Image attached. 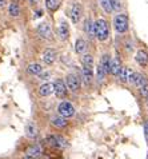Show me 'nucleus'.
<instances>
[{"label": "nucleus", "mask_w": 148, "mask_h": 159, "mask_svg": "<svg viewBox=\"0 0 148 159\" xmlns=\"http://www.w3.org/2000/svg\"><path fill=\"white\" fill-rule=\"evenodd\" d=\"M92 78H94L92 68L87 67V66H83V80H84L85 84H89L91 80H92Z\"/></svg>", "instance_id": "nucleus-14"}, {"label": "nucleus", "mask_w": 148, "mask_h": 159, "mask_svg": "<svg viewBox=\"0 0 148 159\" xmlns=\"http://www.w3.org/2000/svg\"><path fill=\"white\" fill-rule=\"evenodd\" d=\"M121 68V64H120V60L119 59H114L111 60V67H110V72L112 75H115V76H117V74H119Z\"/></svg>", "instance_id": "nucleus-18"}, {"label": "nucleus", "mask_w": 148, "mask_h": 159, "mask_svg": "<svg viewBox=\"0 0 148 159\" xmlns=\"http://www.w3.org/2000/svg\"><path fill=\"white\" fill-rule=\"evenodd\" d=\"M144 132H146V136L148 138V120H147V123L144 125Z\"/></svg>", "instance_id": "nucleus-33"}, {"label": "nucleus", "mask_w": 148, "mask_h": 159, "mask_svg": "<svg viewBox=\"0 0 148 159\" xmlns=\"http://www.w3.org/2000/svg\"><path fill=\"white\" fill-rule=\"evenodd\" d=\"M100 66L103 67V70H104V72H106V74L110 72V67H111V58H110V55H103L102 56Z\"/></svg>", "instance_id": "nucleus-19"}, {"label": "nucleus", "mask_w": 148, "mask_h": 159, "mask_svg": "<svg viewBox=\"0 0 148 159\" xmlns=\"http://www.w3.org/2000/svg\"><path fill=\"white\" fill-rule=\"evenodd\" d=\"M48 142L50 144H52L54 147H59V148H64L67 146V142L63 136H59V135H55V136H50L48 138Z\"/></svg>", "instance_id": "nucleus-9"}, {"label": "nucleus", "mask_w": 148, "mask_h": 159, "mask_svg": "<svg viewBox=\"0 0 148 159\" xmlns=\"http://www.w3.org/2000/svg\"><path fill=\"white\" fill-rule=\"evenodd\" d=\"M27 155L33 157V158H39L41 155V148L39 146H31L27 148Z\"/></svg>", "instance_id": "nucleus-20"}, {"label": "nucleus", "mask_w": 148, "mask_h": 159, "mask_svg": "<svg viewBox=\"0 0 148 159\" xmlns=\"http://www.w3.org/2000/svg\"><path fill=\"white\" fill-rule=\"evenodd\" d=\"M83 15V7L80 6L79 3H75L72 6V10H71V20L72 23H77L80 20V17Z\"/></svg>", "instance_id": "nucleus-8"}, {"label": "nucleus", "mask_w": 148, "mask_h": 159, "mask_svg": "<svg viewBox=\"0 0 148 159\" xmlns=\"http://www.w3.org/2000/svg\"><path fill=\"white\" fill-rule=\"evenodd\" d=\"M25 134H27L28 138H36L37 136V129L35 127V125L29 123V125H27V127H25Z\"/></svg>", "instance_id": "nucleus-23"}, {"label": "nucleus", "mask_w": 148, "mask_h": 159, "mask_svg": "<svg viewBox=\"0 0 148 159\" xmlns=\"http://www.w3.org/2000/svg\"><path fill=\"white\" fill-rule=\"evenodd\" d=\"M56 60V51L55 50H51V48H48V50L44 51V54H43V61H44L46 64H52L54 61Z\"/></svg>", "instance_id": "nucleus-10"}, {"label": "nucleus", "mask_w": 148, "mask_h": 159, "mask_svg": "<svg viewBox=\"0 0 148 159\" xmlns=\"http://www.w3.org/2000/svg\"><path fill=\"white\" fill-rule=\"evenodd\" d=\"M111 6H112V10L114 11H120L121 10V6L119 4L117 0H111Z\"/></svg>", "instance_id": "nucleus-30"}, {"label": "nucleus", "mask_w": 148, "mask_h": 159, "mask_svg": "<svg viewBox=\"0 0 148 159\" xmlns=\"http://www.w3.org/2000/svg\"><path fill=\"white\" fill-rule=\"evenodd\" d=\"M100 2V6L103 7V10L107 12V14H112L114 10H112V6H111V0H99Z\"/></svg>", "instance_id": "nucleus-25"}, {"label": "nucleus", "mask_w": 148, "mask_h": 159, "mask_svg": "<svg viewBox=\"0 0 148 159\" xmlns=\"http://www.w3.org/2000/svg\"><path fill=\"white\" fill-rule=\"evenodd\" d=\"M43 15V11H37L36 12V16H35V17H39V16H41Z\"/></svg>", "instance_id": "nucleus-34"}, {"label": "nucleus", "mask_w": 148, "mask_h": 159, "mask_svg": "<svg viewBox=\"0 0 148 159\" xmlns=\"http://www.w3.org/2000/svg\"><path fill=\"white\" fill-rule=\"evenodd\" d=\"M135 59H136L137 64H140V66H147L148 64V54H147L146 51H143V50L137 51V54H136V56H135Z\"/></svg>", "instance_id": "nucleus-13"}, {"label": "nucleus", "mask_w": 148, "mask_h": 159, "mask_svg": "<svg viewBox=\"0 0 148 159\" xmlns=\"http://www.w3.org/2000/svg\"><path fill=\"white\" fill-rule=\"evenodd\" d=\"M41 71H43V67L39 63H32L28 66V72L32 75H39Z\"/></svg>", "instance_id": "nucleus-24"}, {"label": "nucleus", "mask_w": 148, "mask_h": 159, "mask_svg": "<svg viewBox=\"0 0 148 159\" xmlns=\"http://www.w3.org/2000/svg\"><path fill=\"white\" fill-rule=\"evenodd\" d=\"M39 78L43 79V80H47V79H50V72H40L39 74Z\"/></svg>", "instance_id": "nucleus-31"}, {"label": "nucleus", "mask_w": 148, "mask_h": 159, "mask_svg": "<svg viewBox=\"0 0 148 159\" xmlns=\"http://www.w3.org/2000/svg\"><path fill=\"white\" fill-rule=\"evenodd\" d=\"M140 94L143 98H148V83H146L144 86L140 87Z\"/></svg>", "instance_id": "nucleus-29"}, {"label": "nucleus", "mask_w": 148, "mask_h": 159, "mask_svg": "<svg viewBox=\"0 0 148 159\" xmlns=\"http://www.w3.org/2000/svg\"><path fill=\"white\" fill-rule=\"evenodd\" d=\"M94 27H95V36H96L100 42L107 40L108 35H110V30H108L107 21L104 19H99V20L95 21Z\"/></svg>", "instance_id": "nucleus-1"}, {"label": "nucleus", "mask_w": 148, "mask_h": 159, "mask_svg": "<svg viewBox=\"0 0 148 159\" xmlns=\"http://www.w3.org/2000/svg\"><path fill=\"white\" fill-rule=\"evenodd\" d=\"M84 31H85L87 36H88L89 39H94V36H95V27H94V23L89 19L85 20V23H84Z\"/></svg>", "instance_id": "nucleus-15"}, {"label": "nucleus", "mask_w": 148, "mask_h": 159, "mask_svg": "<svg viewBox=\"0 0 148 159\" xmlns=\"http://www.w3.org/2000/svg\"><path fill=\"white\" fill-rule=\"evenodd\" d=\"M146 99H147V104H148V98H146Z\"/></svg>", "instance_id": "nucleus-37"}, {"label": "nucleus", "mask_w": 148, "mask_h": 159, "mask_svg": "<svg viewBox=\"0 0 148 159\" xmlns=\"http://www.w3.org/2000/svg\"><path fill=\"white\" fill-rule=\"evenodd\" d=\"M58 112L59 115H62L64 118H71L75 115V108L69 102H62L58 107Z\"/></svg>", "instance_id": "nucleus-3"}, {"label": "nucleus", "mask_w": 148, "mask_h": 159, "mask_svg": "<svg viewBox=\"0 0 148 159\" xmlns=\"http://www.w3.org/2000/svg\"><path fill=\"white\" fill-rule=\"evenodd\" d=\"M37 34L44 39H52V30L50 27V24L41 23L37 25Z\"/></svg>", "instance_id": "nucleus-7"}, {"label": "nucleus", "mask_w": 148, "mask_h": 159, "mask_svg": "<svg viewBox=\"0 0 148 159\" xmlns=\"http://www.w3.org/2000/svg\"><path fill=\"white\" fill-rule=\"evenodd\" d=\"M87 50V43L85 40H83V39H77L76 43H75V51L77 54H83Z\"/></svg>", "instance_id": "nucleus-22"}, {"label": "nucleus", "mask_w": 148, "mask_h": 159, "mask_svg": "<svg viewBox=\"0 0 148 159\" xmlns=\"http://www.w3.org/2000/svg\"><path fill=\"white\" fill-rule=\"evenodd\" d=\"M8 11H10V15L14 16V17L19 16V14H20V8H19V6H17L16 3H11L10 7H8Z\"/></svg>", "instance_id": "nucleus-26"}, {"label": "nucleus", "mask_w": 148, "mask_h": 159, "mask_svg": "<svg viewBox=\"0 0 148 159\" xmlns=\"http://www.w3.org/2000/svg\"><path fill=\"white\" fill-rule=\"evenodd\" d=\"M39 2H40V0H31V3H32V4H37Z\"/></svg>", "instance_id": "nucleus-36"}, {"label": "nucleus", "mask_w": 148, "mask_h": 159, "mask_svg": "<svg viewBox=\"0 0 148 159\" xmlns=\"http://www.w3.org/2000/svg\"><path fill=\"white\" fill-rule=\"evenodd\" d=\"M58 32H59V36H60L62 40H67V39H68V36H69V30H68V24L66 23V21L60 23Z\"/></svg>", "instance_id": "nucleus-11"}, {"label": "nucleus", "mask_w": 148, "mask_h": 159, "mask_svg": "<svg viewBox=\"0 0 148 159\" xmlns=\"http://www.w3.org/2000/svg\"><path fill=\"white\" fill-rule=\"evenodd\" d=\"M67 87L71 91L76 92L80 88V79L77 78L76 75H72V74L68 75V76H67Z\"/></svg>", "instance_id": "nucleus-6"}, {"label": "nucleus", "mask_w": 148, "mask_h": 159, "mask_svg": "<svg viewBox=\"0 0 148 159\" xmlns=\"http://www.w3.org/2000/svg\"><path fill=\"white\" fill-rule=\"evenodd\" d=\"M129 74H131V71H129V68L128 67H121L120 68V71L119 74H117V76H119V80L120 82H128V78H129Z\"/></svg>", "instance_id": "nucleus-17"}, {"label": "nucleus", "mask_w": 148, "mask_h": 159, "mask_svg": "<svg viewBox=\"0 0 148 159\" xmlns=\"http://www.w3.org/2000/svg\"><path fill=\"white\" fill-rule=\"evenodd\" d=\"M83 66H87V67H91V68L94 67V58H92V55L87 54V55L83 56Z\"/></svg>", "instance_id": "nucleus-27"}, {"label": "nucleus", "mask_w": 148, "mask_h": 159, "mask_svg": "<svg viewBox=\"0 0 148 159\" xmlns=\"http://www.w3.org/2000/svg\"><path fill=\"white\" fill-rule=\"evenodd\" d=\"M6 4H7V0H0V10L6 7Z\"/></svg>", "instance_id": "nucleus-32"}, {"label": "nucleus", "mask_w": 148, "mask_h": 159, "mask_svg": "<svg viewBox=\"0 0 148 159\" xmlns=\"http://www.w3.org/2000/svg\"><path fill=\"white\" fill-rule=\"evenodd\" d=\"M54 92V84L52 83H44L43 86H40L39 88V94L41 96H48Z\"/></svg>", "instance_id": "nucleus-12"}, {"label": "nucleus", "mask_w": 148, "mask_h": 159, "mask_svg": "<svg viewBox=\"0 0 148 159\" xmlns=\"http://www.w3.org/2000/svg\"><path fill=\"white\" fill-rule=\"evenodd\" d=\"M60 4H62V0H46V7L52 12L58 10Z\"/></svg>", "instance_id": "nucleus-21"}, {"label": "nucleus", "mask_w": 148, "mask_h": 159, "mask_svg": "<svg viewBox=\"0 0 148 159\" xmlns=\"http://www.w3.org/2000/svg\"><path fill=\"white\" fill-rule=\"evenodd\" d=\"M114 24H115V30L117 31L119 34H123L128 30V17L123 15V14H119L115 16V20H114Z\"/></svg>", "instance_id": "nucleus-2"}, {"label": "nucleus", "mask_w": 148, "mask_h": 159, "mask_svg": "<svg viewBox=\"0 0 148 159\" xmlns=\"http://www.w3.org/2000/svg\"><path fill=\"white\" fill-rule=\"evenodd\" d=\"M128 82L131 83L132 86H135V87H139V88H140L141 86H144L146 83H147L146 78L143 76L141 74H139V72H131V74H129Z\"/></svg>", "instance_id": "nucleus-5"}, {"label": "nucleus", "mask_w": 148, "mask_h": 159, "mask_svg": "<svg viewBox=\"0 0 148 159\" xmlns=\"http://www.w3.org/2000/svg\"><path fill=\"white\" fill-rule=\"evenodd\" d=\"M23 159H36V158H33V157H29V155H25Z\"/></svg>", "instance_id": "nucleus-35"}, {"label": "nucleus", "mask_w": 148, "mask_h": 159, "mask_svg": "<svg viewBox=\"0 0 148 159\" xmlns=\"http://www.w3.org/2000/svg\"><path fill=\"white\" fill-rule=\"evenodd\" d=\"M54 84V92L56 94L58 98H64L67 94V86L66 83H64L62 79H56L55 83H52Z\"/></svg>", "instance_id": "nucleus-4"}, {"label": "nucleus", "mask_w": 148, "mask_h": 159, "mask_svg": "<svg viewBox=\"0 0 148 159\" xmlns=\"http://www.w3.org/2000/svg\"><path fill=\"white\" fill-rule=\"evenodd\" d=\"M96 74H98V82H103L104 76H106V72H104V70L102 66H98V70H96Z\"/></svg>", "instance_id": "nucleus-28"}, {"label": "nucleus", "mask_w": 148, "mask_h": 159, "mask_svg": "<svg viewBox=\"0 0 148 159\" xmlns=\"http://www.w3.org/2000/svg\"><path fill=\"white\" fill-rule=\"evenodd\" d=\"M67 118H64V116H62V115H59V116H54L51 119V123L54 125L55 127H66L67 126V120H66Z\"/></svg>", "instance_id": "nucleus-16"}]
</instances>
